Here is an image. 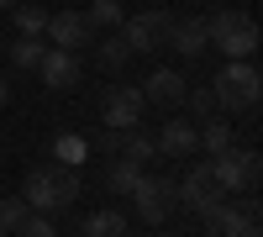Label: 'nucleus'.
Returning <instances> with one entry per match:
<instances>
[{
	"label": "nucleus",
	"instance_id": "obj_7",
	"mask_svg": "<svg viewBox=\"0 0 263 237\" xmlns=\"http://www.w3.org/2000/svg\"><path fill=\"white\" fill-rule=\"evenodd\" d=\"M142 90L137 84H111V90L100 95V116H105V126L111 132H132V126L142 121Z\"/></svg>",
	"mask_w": 263,
	"mask_h": 237
},
{
	"label": "nucleus",
	"instance_id": "obj_13",
	"mask_svg": "<svg viewBox=\"0 0 263 237\" xmlns=\"http://www.w3.org/2000/svg\"><path fill=\"white\" fill-rule=\"evenodd\" d=\"M168 48L179 53V58H200L211 48V32H205V21L200 16H190V21H174V32H168Z\"/></svg>",
	"mask_w": 263,
	"mask_h": 237
},
{
	"label": "nucleus",
	"instance_id": "obj_18",
	"mask_svg": "<svg viewBox=\"0 0 263 237\" xmlns=\"http://www.w3.org/2000/svg\"><path fill=\"white\" fill-rule=\"evenodd\" d=\"M195 148H205L211 158L227 153V148H232V121H205L200 132H195Z\"/></svg>",
	"mask_w": 263,
	"mask_h": 237
},
{
	"label": "nucleus",
	"instance_id": "obj_22",
	"mask_svg": "<svg viewBox=\"0 0 263 237\" xmlns=\"http://www.w3.org/2000/svg\"><path fill=\"white\" fill-rule=\"evenodd\" d=\"M84 21H90L95 32H116V27H121L126 16H121V6H116V0H95V6L84 11Z\"/></svg>",
	"mask_w": 263,
	"mask_h": 237
},
{
	"label": "nucleus",
	"instance_id": "obj_12",
	"mask_svg": "<svg viewBox=\"0 0 263 237\" xmlns=\"http://www.w3.org/2000/svg\"><path fill=\"white\" fill-rule=\"evenodd\" d=\"M184 90H190V84H184L179 69H153L147 84H142V100H153V105H179Z\"/></svg>",
	"mask_w": 263,
	"mask_h": 237
},
{
	"label": "nucleus",
	"instance_id": "obj_27",
	"mask_svg": "<svg viewBox=\"0 0 263 237\" xmlns=\"http://www.w3.org/2000/svg\"><path fill=\"white\" fill-rule=\"evenodd\" d=\"M6 100H11V79L0 74V105H6Z\"/></svg>",
	"mask_w": 263,
	"mask_h": 237
},
{
	"label": "nucleus",
	"instance_id": "obj_16",
	"mask_svg": "<svg viewBox=\"0 0 263 237\" xmlns=\"http://www.w3.org/2000/svg\"><path fill=\"white\" fill-rule=\"evenodd\" d=\"M84 237H126V216L121 211H90V216H84Z\"/></svg>",
	"mask_w": 263,
	"mask_h": 237
},
{
	"label": "nucleus",
	"instance_id": "obj_15",
	"mask_svg": "<svg viewBox=\"0 0 263 237\" xmlns=\"http://www.w3.org/2000/svg\"><path fill=\"white\" fill-rule=\"evenodd\" d=\"M121 158H126V163H137V169H147L153 158H158V142H153L147 132H137V126H132V132H121Z\"/></svg>",
	"mask_w": 263,
	"mask_h": 237
},
{
	"label": "nucleus",
	"instance_id": "obj_19",
	"mask_svg": "<svg viewBox=\"0 0 263 237\" xmlns=\"http://www.w3.org/2000/svg\"><path fill=\"white\" fill-rule=\"evenodd\" d=\"M11 16H16V37H42V32H48V11H42V6H27V0H21Z\"/></svg>",
	"mask_w": 263,
	"mask_h": 237
},
{
	"label": "nucleus",
	"instance_id": "obj_24",
	"mask_svg": "<svg viewBox=\"0 0 263 237\" xmlns=\"http://www.w3.org/2000/svg\"><path fill=\"white\" fill-rule=\"evenodd\" d=\"M27 216H32V206L21 200V195H6V200H0V232H6V237H11L21 222H27Z\"/></svg>",
	"mask_w": 263,
	"mask_h": 237
},
{
	"label": "nucleus",
	"instance_id": "obj_25",
	"mask_svg": "<svg viewBox=\"0 0 263 237\" xmlns=\"http://www.w3.org/2000/svg\"><path fill=\"white\" fill-rule=\"evenodd\" d=\"M184 100H190V111H195V116H205V121L221 111V105H216V95H211V84H200V90H184Z\"/></svg>",
	"mask_w": 263,
	"mask_h": 237
},
{
	"label": "nucleus",
	"instance_id": "obj_1",
	"mask_svg": "<svg viewBox=\"0 0 263 237\" xmlns=\"http://www.w3.org/2000/svg\"><path fill=\"white\" fill-rule=\"evenodd\" d=\"M21 200H27L37 216H58L63 206L79 200V174L63 169V163H42V169H32V174L21 179Z\"/></svg>",
	"mask_w": 263,
	"mask_h": 237
},
{
	"label": "nucleus",
	"instance_id": "obj_10",
	"mask_svg": "<svg viewBox=\"0 0 263 237\" xmlns=\"http://www.w3.org/2000/svg\"><path fill=\"white\" fill-rule=\"evenodd\" d=\"M179 200L195 206V211L205 216L211 206H221V200H227V190H221V179L211 174V163H195L190 174H184V185H179Z\"/></svg>",
	"mask_w": 263,
	"mask_h": 237
},
{
	"label": "nucleus",
	"instance_id": "obj_8",
	"mask_svg": "<svg viewBox=\"0 0 263 237\" xmlns=\"http://www.w3.org/2000/svg\"><path fill=\"white\" fill-rule=\"evenodd\" d=\"M205 237H263L258 227V211L253 206H211L205 211Z\"/></svg>",
	"mask_w": 263,
	"mask_h": 237
},
{
	"label": "nucleus",
	"instance_id": "obj_14",
	"mask_svg": "<svg viewBox=\"0 0 263 237\" xmlns=\"http://www.w3.org/2000/svg\"><path fill=\"white\" fill-rule=\"evenodd\" d=\"M153 142H158L163 158H190L195 153V126L190 121H163V132L153 137Z\"/></svg>",
	"mask_w": 263,
	"mask_h": 237
},
{
	"label": "nucleus",
	"instance_id": "obj_29",
	"mask_svg": "<svg viewBox=\"0 0 263 237\" xmlns=\"http://www.w3.org/2000/svg\"><path fill=\"white\" fill-rule=\"evenodd\" d=\"M0 237H6V232H0Z\"/></svg>",
	"mask_w": 263,
	"mask_h": 237
},
{
	"label": "nucleus",
	"instance_id": "obj_23",
	"mask_svg": "<svg viewBox=\"0 0 263 237\" xmlns=\"http://www.w3.org/2000/svg\"><path fill=\"white\" fill-rule=\"evenodd\" d=\"M95 53H100V69H121V63L132 58V48H126V37H121V32H105Z\"/></svg>",
	"mask_w": 263,
	"mask_h": 237
},
{
	"label": "nucleus",
	"instance_id": "obj_5",
	"mask_svg": "<svg viewBox=\"0 0 263 237\" xmlns=\"http://www.w3.org/2000/svg\"><path fill=\"white\" fill-rule=\"evenodd\" d=\"M211 174L221 179V190L232 195V190H253L263 179V158L253 153V148H227V153L211 158Z\"/></svg>",
	"mask_w": 263,
	"mask_h": 237
},
{
	"label": "nucleus",
	"instance_id": "obj_11",
	"mask_svg": "<svg viewBox=\"0 0 263 237\" xmlns=\"http://www.w3.org/2000/svg\"><path fill=\"white\" fill-rule=\"evenodd\" d=\"M37 74H42V84H48V90H74V84L84 79L79 53H63V48H48V53H42Z\"/></svg>",
	"mask_w": 263,
	"mask_h": 237
},
{
	"label": "nucleus",
	"instance_id": "obj_6",
	"mask_svg": "<svg viewBox=\"0 0 263 237\" xmlns=\"http://www.w3.org/2000/svg\"><path fill=\"white\" fill-rule=\"evenodd\" d=\"M116 32L126 37V48H132V53H158V48H168L174 16H163V11H142V16H126Z\"/></svg>",
	"mask_w": 263,
	"mask_h": 237
},
{
	"label": "nucleus",
	"instance_id": "obj_4",
	"mask_svg": "<svg viewBox=\"0 0 263 237\" xmlns=\"http://www.w3.org/2000/svg\"><path fill=\"white\" fill-rule=\"evenodd\" d=\"M126 200L137 206V216H142L147 227H158V222H168L174 200H179V185H174V179H163V174H147V169H142V179L132 185V195H126Z\"/></svg>",
	"mask_w": 263,
	"mask_h": 237
},
{
	"label": "nucleus",
	"instance_id": "obj_9",
	"mask_svg": "<svg viewBox=\"0 0 263 237\" xmlns=\"http://www.w3.org/2000/svg\"><path fill=\"white\" fill-rule=\"evenodd\" d=\"M42 37H53V48H63V53H79V48H90L100 32L84 21V11H48V32Z\"/></svg>",
	"mask_w": 263,
	"mask_h": 237
},
{
	"label": "nucleus",
	"instance_id": "obj_26",
	"mask_svg": "<svg viewBox=\"0 0 263 237\" xmlns=\"http://www.w3.org/2000/svg\"><path fill=\"white\" fill-rule=\"evenodd\" d=\"M16 237H58V227H53V216H37L32 211V216L16 227Z\"/></svg>",
	"mask_w": 263,
	"mask_h": 237
},
{
	"label": "nucleus",
	"instance_id": "obj_21",
	"mask_svg": "<svg viewBox=\"0 0 263 237\" xmlns=\"http://www.w3.org/2000/svg\"><path fill=\"white\" fill-rule=\"evenodd\" d=\"M137 179H142V169L126 163V158L105 169V190H111V195H132V185H137Z\"/></svg>",
	"mask_w": 263,
	"mask_h": 237
},
{
	"label": "nucleus",
	"instance_id": "obj_2",
	"mask_svg": "<svg viewBox=\"0 0 263 237\" xmlns=\"http://www.w3.org/2000/svg\"><path fill=\"white\" fill-rule=\"evenodd\" d=\"M211 95H216L221 111H253L258 95H263V74L248 58H227V69L211 79Z\"/></svg>",
	"mask_w": 263,
	"mask_h": 237
},
{
	"label": "nucleus",
	"instance_id": "obj_17",
	"mask_svg": "<svg viewBox=\"0 0 263 237\" xmlns=\"http://www.w3.org/2000/svg\"><path fill=\"white\" fill-rule=\"evenodd\" d=\"M53 158H58L63 169H79L84 158H90V142L74 137V132H58V137H53Z\"/></svg>",
	"mask_w": 263,
	"mask_h": 237
},
{
	"label": "nucleus",
	"instance_id": "obj_28",
	"mask_svg": "<svg viewBox=\"0 0 263 237\" xmlns=\"http://www.w3.org/2000/svg\"><path fill=\"white\" fill-rule=\"evenodd\" d=\"M16 6H21V0H0V11H16Z\"/></svg>",
	"mask_w": 263,
	"mask_h": 237
},
{
	"label": "nucleus",
	"instance_id": "obj_20",
	"mask_svg": "<svg viewBox=\"0 0 263 237\" xmlns=\"http://www.w3.org/2000/svg\"><path fill=\"white\" fill-rule=\"evenodd\" d=\"M42 53H48V42H42V37H16V42H11V63H16V69H37Z\"/></svg>",
	"mask_w": 263,
	"mask_h": 237
},
{
	"label": "nucleus",
	"instance_id": "obj_3",
	"mask_svg": "<svg viewBox=\"0 0 263 237\" xmlns=\"http://www.w3.org/2000/svg\"><path fill=\"white\" fill-rule=\"evenodd\" d=\"M205 32H211V48H221L227 58H253L258 53V21L242 16V11H216L205 21Z\"/></svg>",
	"mask_w": 263,
	"mask_h": 237
}]
</instances>
